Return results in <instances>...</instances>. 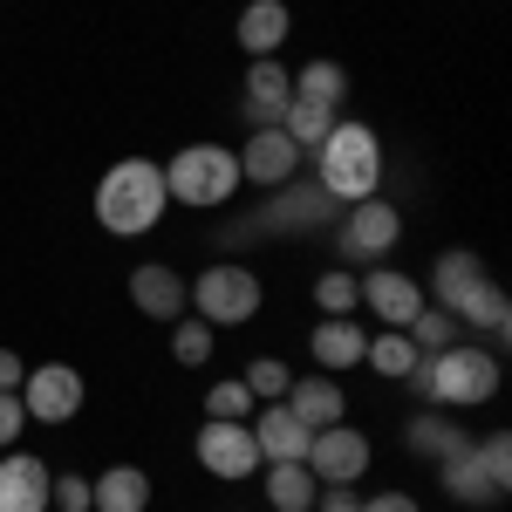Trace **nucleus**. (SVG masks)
I'll list each match as a JSON object with an SVG mask.
<instances>
[{"mask_svg": "<svg viewBox=\"0 0 512 512\" xmlns=\"http://www.w3.org/2000/svg\"><path fill=\"white\" fill-rule=\"evenodd\" d=\"M403 383H417V396L437 403V410H472V403H492L499 396L506 369H499V349L451 342V349H437V355H417V369Z\"/></svg>", "mask_w": 512, "mask_h": 512, "instance_id": "1", "label": "nucleus"}, {"mask_svg": "<svg viewBox=\"0 0 512 512\" xmlns=\"http://www.w3.org/2000/svg\"><path fill=\"white\" fill-rule=\"evenodd\" d=\"M171 212V192H164V164L151 158H117L103 178H96V226L117 239H144Z\"/></svg>", "mask_w": 512, "mask_h": 512, "instance_id": "2", "label": "nucleus"}, {"mask_svg": "<svg viewBox=\"0 0 512 512\" xmlns=\"http://www.w3.org/2000/svg\"><path fill=\"white\" fill-rule=\"evenodd\" d=\"M308 158H315V185L335 205H362L383 192V137L369 123H335Z\"/></svg>", "mask_w": 512, "mask_h": 512, "instance_id": "3", "label": "nucleus"}, {"mask_svg": "<svg viewBox=\"0 0 512 512\" xmlns=\"http://www.w3.org/2000/svg\"><path fill=\"white\" fill-rule=\"evenodd\" d=\"M164 192H171V205H192V212H212V205H233L239 192V158L226 151V144H185L178 158L164 164Z\"/></svg>", "mask_w": 512, "mask_h": 512, "instance_id": "4", "label": "nucleus"}, {"mask_svg": "<svg viewBox=\"0 0 512 512\" xmlns=\"http://www.w3.org/2000/svg\"><path fill=\"white\" fill-rule=\"evenodd\" d=\"M260 301H267V287H260V274L246 260H212L198 280H185V308H198V321H212V328L253 321Z\"/></svg>", "mask_w": 512, "mask_h": 512, "instance_id": "5", "label": "nucleus"}, {"mask_svg": "<svg viewBox=\"0 0 512 512\" xmlns=\"http://www.w3.org/2000/svg\"><path fill=\"white\" fill-rule=\"evenodd\" d=\"M335 212H342V205L321 192L315 178H287V185L274 192V205H260L233 239H246V233H315V226H328Z\"/></svg>", "mask_w": 512, "mask_h": 512, "instance_id": "6", "label": "nucleus"}, {"mask_svg": "<svg viewBox=\"0 0 512 512\" xmlns=\"http://www.w3.org/2000/svg\"><path fill=\"white\" fill-rule=\"evenodd\" d=\"M239 158V185H260V192H280L287 178H301V164H308V151L280 130V123H260L246 144L233 151Z\"/></svg>", "mask_w": 512, "mask_h": 512, "instance_id": "7", "label": "nucleus"}, {"mask_svg": "<svg viewBox=\"0 0 512 512\" xmlns=\"http://www.w3.org/2000/svg\"><path fill=\"white\" fill-rule=\"evenodd\" d=\"M369 458H376V444H369V431H355V424H321L315 437H308V472H315V485H355V478L369 472Z\"/></svg>", "mask_w": 512, "mask_h": 512, "instance_id": "8", "label": "nucleus"}, {"mask_svg": "<svg viewBox=\"0 0 512 512\" xmlns=\"http://www.w3.org/2000/svg\"><path fill=\"white\" fill-rule=\"evenodd\" d=\"M82 396H89V383H82V369H69V362H35V369L21 376V410H28V424H69L82 410Z\"/></svg>", "mask_w": 512, "mask_h": 512, "instance_id": "9", "label": "nucleus"}, {"mask_svg": "<svg viewBox=\"0 0 512 512\" xmlns=\"http://www.w3.org/2000/svg\"><path fill=\"white\" fill-rule=\"evenodd\" d=\"M396 239H403V212L383 192L362 198V205H342V233H335L342 260H383Z\"/></svg>", "mask_w": 512, "mask_h": 512, "instance_id": "10", "label": "nucleus"}, {"mask_svg": "<svg viewBox=\"0 0 512 512\" xmlns=\"http://www.w3.org/2000/svg\"><path fill=\"white\" fill-rule=\"evenodd\" d=\"M198 465L219 478V485H239V478L260 472V444H253V424H198Z\"/></svg>", "mask_w": 512, "mask_h": 512, "instance_id": "11", "label": "nucleus"}, {"mask_svg": "<svg viewBox=\"0 0 512 512\" xmlns=\"http://www.w3.org/2000/svg\"><path fill=\"white\" fill-rule=\"evenodd\" d=\"M355 280H362V308L383 321V328H410V321L431 308L424 287L410 274H396V267H369V274H355Z\"/></svg>", "mask_w": 512, "mask_h": 512, "instance_id": "12", "label": "nucleus"}, {"mask_svg": "<svg viewBox=\"0 0 512 512\" xmlns=\"http://www.w3.org/2000/svg\"><path fill=\"white\" fill-rule=\"evenodd\" d=\"M130 308L144 321H164V328H171L178 315H192V308H185V274L164 267V260H144V267L130 274Z\"/></svg>", "mask_w": 512, "mask_h": 512, "instance_id": "13", "label": "nucleus"}, {"mask_svg": "<svg viewBox=\"0 0 512 512\" xmlns=\"http://www.w3.org/2000/svg\"><path fill=\"white\" fill-rule=\"evenodd\" d=\"M246 424H253V444H260V465H294V458H308V437L315 431H308L287 403H260Z\"/></svg>", "mask_w": 512, "mask_h": 512, "instance_id": "14", "label": "nucleus"}, {"mask_svg": "<svg viewBox=\"0 0 512 512\" xmlns=\"http://www.w3.org/2000/svg\"><path fill=\"white\" fill-rule=\"evenodd\" d=\"M287 103H294V69H280L274 55H267V62H246V82H239L246 123H253V130H260V123H280Z\"/></svg>", "mask_w": 512, "mask_h": 512, "instance_id": "15", "label": "nucleus"}, {"mask_svg": "<svg viewBox=\"0 0 512 512\" xmlns=\"http://www.w3.org/2000/svg\"><path fill=\"white\" fill-rule=\"evenodd\" d=\"M48 485H55V472L35 451H7L0 458V512H48Z\"/></svg>", "mask_w": 512, "mask_h": 512, "instance_id": "16", "label": "nucleus"}, {"mask_svg": "<svg viewBox=\"0 0 512 512\" xmlns=\"http://www.w3.org/2000/svg\"><path fill=\"white\" fill-rule=\"evenodd\" d=\"M287 28H294L287 0H246V7H239V21H233V35H239V48H246V62H267V55H280Z\"/></svg>", "mask_w": 512, "mask_h": 512, "instance_id": "17", "label": "nucleus"}, {"mask_svg": "<svg viewBox=\"0 0 512 512\" xmlns=\"http://www.w3.org/2000/svg\"><path fill=\"white\" fill-rule=\"evenodd\" d=\"M451 315H458V328H485V335H492V349H499V342L512 335V294L485 274L478 287L458 294V308H451Z\"/></svg>", "mask_w": 512, "mask_h": 512, "instance_id": "18", "label": "nucleus"}, {"mask_svg": "<svg viewBox=\"0 0 512 512\" xmlns=\"http://www.w3.org/2000/svg\"><path fill=\"white\" fill-rule=\"evenodd\" d=\"M362 349H369V335L355 315H321L315 335H308V355L321 369H362Z\"/></svg>", "mask_w": 512, "mask_h": 512, "instance_id": "19", "label": "nucleus"}, {"mask_svg": "<svg viewBox=\"0 0 512 512\" xmlns=\"http://www.w3.org/2000/svg\"><path fill=\"white\" fill-rule=\"evenodd\" d=\"M308 431H321V424H342V410H349V396H342V383L335 376H294L287 383V396H280Z\"/></svg>", "mask_w": 512, "mask_h": 512, "instance_id": "20", "label": "nucleus"}, {"mask_svg": "<svg viewBox=\"0 0 512 512\" xmlns=\"http://www.w3.org/2000/svg\"><path fill=\"white\" fill-rule=\"evenodd\" d=\"M151 506V478L144 465H110L89 478V512H144Z\"/></svg>", "mask_w": 512, "mask_h": 512, "instance_id": "21", "label": "nucleus"}, {"mask_svg": "<svg viewBox=\"0 0 512 512\" xmlns=\"http://www.w3.org/2000/svg\"><path fill=\"white\" fill-rule=\"evenodd\" d=\"M403 444H410V451H417V458H437V465H444V458H451V451H465V444H472V431H465V424H451V410H417V417H410V424H403Z\"/></svg>", "mask_w": 512, "mask_h": 512, "instance_id": "22", "label": "nucleus"}, {"mask_svg": "<svg viewBox=\"0 0 512 512\" xmlns=\"http://www.w3.org/2000/svg\"><path fill=\"white\" fill-rule=\"evenodd\" d=\"M478 280H485V260H478L472 246H451V253H437L424 301H431V308H458V294H465V287H478Z\"/></svg>", "mask_w": 512, "mask_h": 512, "instance_id": "23", "label": "nucleus"}, {"mask_svg": "<svg viewBox=\"0 0 512 512\" xmlns=\"http://www.w3.org/2000/svg\"><path fill=\"white\" fill-rule=\"evenodd\" d=\"M260 478H267V506L274 512H315V472L294 458V465H260Z\"/></svg>", "mask_w": 512, "mask_h": 512, "instance_id": "24", "label": "nucleus"}, {"mask_svg": "<svg viewBox=\"0 0 512 512\" xmlns=\"http://www.w3.org/2000/svg\"><path fill=\"white\" fill-rule=\"evenodd\" d=\"M437 478H444V499H458V506H492V499H499V492L485 485V472H478L472 444H465V451H451V458L437 465Z\"/></svg>", "mask_w": 512, "mask_h": 512, "instance_id": "25", "label": "nucleus"}, {"mask_svg": "<svg viewBox=\"0 0 512 512\" xmlns=\"http://www.w3.org/2000/svg\"><path fill=\"white\" fill-rule=\"evenodd\" d=\"M362 362L383 376V383H403L410 369H417V342L403 335V328H383V335H369V349H362Z\"/></svg>", "mask_w": 512, "mask_h": 512, "instance_id": "26", "label": "nucleus"}, {"mask_svg": "<svg viewBox=\"0 0 512 512\" xmlns=\"http://www.w3.org/2000/svg\"><path fill=\"white\" fill-rule=\"evenodd\" d=\"M294 96H308V103H328V110H342L349 103V69L342 62H308V69H294Z\"/></svg>", "mask_w": 512, "mask_h": 512, "instance_id": "27", "label": "nucleus"}, {"mask_svg": "<svg viewBox=\"0 0 512 512\" xmlns=\"http://www.w3.org/2000/svg\"><path fill=\"white\" fill-rule=\"evenodd\" d=\"M335 123H342V110H328V103H308V96H294V103L280 110V130H287L301 151H315V144L328 137V130H335Z\"/></svg>", "mask_w": 512, "mask_h": 512, "instance_id": "28", "label": "nucleus"}, {"mask_svg": "<svg viewBox=\"0 0 512 512\" xmlns=\"http://www.w3.org/2000/svg\"><path fill=\"white\" fill-rule=\"evenodd\" d=\"M212 335H219L212 321L178 315L171 321V362H178V369H205V362H212Z\"/></svg>", "mask_w": 512, "mask_h": 512, "instance_id": "29", "label": "nucleus"}, {"mask_svg": "<svg viewBox=\"0 0 512 512\" xmlns=\"http://www.w3.org/2000/svg\"><path fill=\"white\" fill-rule=\"evenodd\" d=\"M315 308L321 315H355V308H362V280H355V267H328V274H315Z\"/></svg>", "mask_w": 512, "mask_h": 512, "instance_id": "30", "label": "nucleus"}, {"mask_svg": "<svg viewBox=\"0 0 512 512\" xmlns=\"http://www.w3.org/2000/svg\"><path fill=\"white\" fill-rule=\"evenodd\" d=\"M410 342H417V355H437V349H451V342H465V328H458V315L451 308H424V315L403 328Z\"/></svg>", "mask_w": 512, "mask_h": 512, "instance_id": "31", "label": "nucleus"}, {"mask_svg": "<svg viewBox=\"0 0 512 512\" xmlns=\"http://www.w3.org/2000/svg\"><path fill=\"white\" fill-rule=\"evenodd\" d=\"M472 458H478V472H485V485L506 499V492H512V437L506 431H485L472 444Z\"/></svg>", "mask_w": 512, "mask_h": 512, "instance_id": "32", "label": "nucleus"}, {"mask_svg": "<svg viewBox=\"0 0 512 512\" xmlns=\"http://www.w3.org/2000/svg\"><path fill=\"white\" fill-rule=\"evenodd\" d=\"M239 383L253 390V403H280V396H287V383H294V369H287L280 355H253Z\"/></svg>", "mask_w": 512, "mask_h": 512, "instance_id": "33", "label": "nucleus"}, {"mask_svg": "<svg viewBox=\"0 0 512 512\" xmlns=\"http://www.w3.org/2000/svg\"><path fill=\"white\" fill-rule=\"evenodd\" d=\"M205 417H212V424H246V417H253V390H246V383H212V390H205Z\"/></svg>", "mask_w": 512, "mask_h": 512, "instance_id": "34", "label": "nucleus"}, {"mask_svg": "<svg viewBox=\"0 0 512 512\" xmlns=\"http://www.w3.org/2000/svg\"><path fill=\"white\" fill-rule=\"evenodd\" d=\"M48 506H55V512H89V478H82V472H55Z\"/></svg>", "mask_w": 512, "mask_h": 512, "instance_id": "35", "label": "nucleus"}, {"mask_svg": "<svg viewBox=\"0 0 512 512\" xmlns=\"http://www.w3.org/2000/svg\"><path fill=\"white\" fill-rule=\"evenodd\" d=\"M28 431V410H21V390H0V451H14V437Z\"/></svg>", "mask_w": 512, "mask_h": 512, "instance_id": "36", "label": "nucleus"}, {"mask_svg": "<svg viewBox=\"0 0 512 512\" xmlns=\"http://www.w3.org/2000/svg\"><path fill=\"white\" fill-rule=\"evenodd\" d=\"M315 512H362V499H355V485H321Z\"/></svg>", "mask_w": 512, "mask_h": 512, "instance_id": "37", "label": "nucleus"}, {"mask_svg": "<svg viewBox=\"0 0 512 512\" xmlns=\"http://www.w3.org/2000/svg\"><path fill=\"white\" fill-rule=\"evenodd\" d=\"M362 512H424V506H417L410 492H369V499H362Z\"/></svg>", "mask_w": 512, "mask_h": 512, "instance_id": "38", "label": "nucleus"}, {"mask_svg": "<svg viewBox=\"0 0 512 512\" xmlns=\"http://www.w3.org/2000/svg\"><path fill=\"white\" fill-rule=\"evenodd\" d=\"M21 376H28V362L14 349H0V390H21Z\"/></svg>", "mask_w": 512, "mask_h": 512, "instance_id": "39", "label": "nucleus"}]
</instances>
